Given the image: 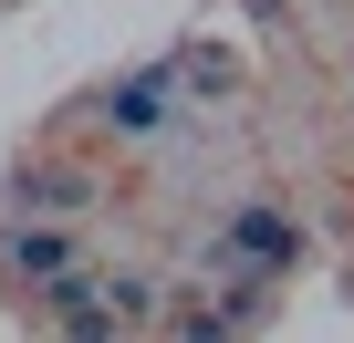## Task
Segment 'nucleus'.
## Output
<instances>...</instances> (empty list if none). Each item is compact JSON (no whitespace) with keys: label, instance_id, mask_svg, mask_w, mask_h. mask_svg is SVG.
Instances as JSON below:
<instances>
[{"label":"nucleus","instance_id":"nucleus-1","mask_svg":"<svg viewBox=\"0 0 354 343\" xmlns=\"http://www.w3.org/2000/svg\"><path fill=\"white\" fill-rule=\"evenodd\" d=\"M302 250H313V239H302V219H292L281 198H240V208L198 239V260H209V271L250 260V271H271V281H292V271H302Z\"/></svg>","mask_w":354,"mask_h":343},{"label":"nucleus","instance_id":"nucleus-2","mask_svg":"<svg viewBox=\"0 0 354 343\" xmlns=\"http://www.w3.org/2000/svg\"><path fill=\"white\" fill-rule=\"evenodd\" d=\"M177 52L167 63H136V73H115L104 94H94V125L115 135V146H146V135H167V115H177Z\"/></svg>","mask_w":354,"mask_h":343},{"label":"nucleus","instance_id":"nucleus-3","mask_svg":"<svg viewBox=\"0 0 354 343\" xmlns=\"http://www.w3.org/2000/svg\"><path fill=\"white\" fill-rule=\"evenodd\" d=\"M84 260V239H73V219H0V281H11V291H42L53 271H73Z\"/></svg>","mask_w":354,"mask_h":343},{"label":"nucleus","instance_id":"nucleus-4","mask_svg":"<svg viewBox=\"0 0 354 343\" xmlns=\"http://www.w3.org/2000/svg\"><path fill=\"white\" fill-rule=\"evenodd\" d=\"M32 302V322H53V333H115V302H104V271H53L42 291H21Z\"/></svg>","mask_w":354,"mask_h":343},{"label":"nucleus","instance_id":"nucleus-5","mask_svg":"<svg viewBox=\"0 0 354 343\" xmlns=\"http://www.w3.org/2000/svg\"><path fill=\"white\" fill-rule=\"evenodd\" d=\"M11 208L21 219H94L104 208V177H94V166H21V177H11Z\"/></svg>","mask_w":354,"mask_h":343},{"label":"nucleus","instance_id":"nucleus-6","mask_svg":"<svg viewBox=\"0 0 354 343\" xmlns=\"http://www.w3.org/2000/svg\"><path fill=\"white\" fill-rule=\"evenodd\" d=\"M104 302H115V333H146L156 322V281L146 271H104Z\"/></svg>","mask_w":354,"mask_h":343}]
</instances>
